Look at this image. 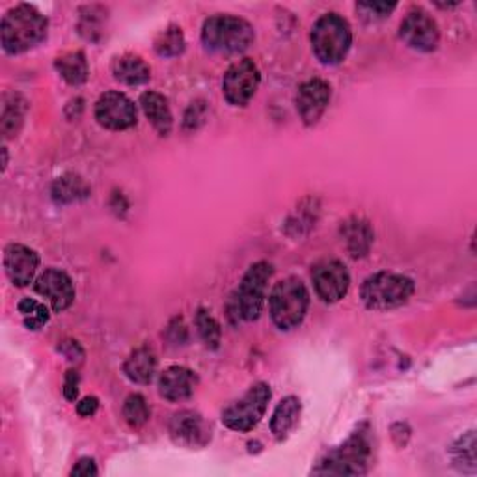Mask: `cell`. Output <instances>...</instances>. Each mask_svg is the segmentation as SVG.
I'll return each instance as SVG.
<instances>
[{
    "instance_id": "7",
    "label": "cell",
    "mask_w": 477,
    "mask_h": 477,
    "mask_svg": "<svg viewBox=\"0 0 477 477\" xmlns=\"http://www.w3.org/2000/svg\"><path fill=\"white\" fill-rule=\"evenodd\" d=\"M272 278V265L267 262L253 263L243 276L235 291V313L243 321H256L265 304L269 280Z\"/></svg>"
},
{
    "instance_id": "35",
    "label": "cell",
    "mask_w": 477,
    "mask_h": 477,
    "mask_svg": "<svg viewBox=\"0 0 477 477\" xmlns=\"http://www.w3.org/2000/svg\"><path fill=\"white\" fill-rule=\"evenodd\" d=\"M58 348L68 357V360H79L82 357V348L79 347L77 341H66V343H62Z\"/></svg>"
},
{
    "instance_id": "33",
    "label": "cell",
    "mask_w": 477,
    "mask_h": 477,
    "mask_svg": "<svg viewBox=\"0 0 477 477\" xmlns=\"http://www.w3.org/2000/svg\"><path fill=\"white\" fill-rule=\"evenodd\" d=\"M72 475L75 477H90V475H98V466H95V461L93 459H88V457H84V459H81L75 466H73V470H72Z\"/></svg>"
},
{
    "instance_id": "2",
    "label": "cell",
    "mask_w": 477,
    "mask_h": 477,
    "mask_svg": "<svg viewBox=\"0 0 477 477\" xmlns=\"http://www.w3.org/2000/svg\"><path fill=\"white\" fill-rule=\"evenodd\" d=\"M310 40L317 60H321L327 66H336L351 51L353 30L339 14H325L315 21Z\"/></svg>"
},
{
    "instance_id": "5",
    "label": "cell",
    "mask_w": 477,
    "mask_h": 477,
    "mask_svg": "<svg viewBox=\"0 0 477 477\" xmlns=\"http://www.w3.org/2000/svg\"><path fill=\"white\" fill-rule=\"evenodd\" d=\"M415 281L397 272H375L367 276L360 288V299L369 310L386 311L403 306L415 295Z\"/></svg>"
},
{
    "instance_id": "29",
    "label": "cell",
    "mask_w": 477,
    "mask_h": 477,
    "mask_svg": "<svg viewBox=\"0 0 477 477\" xmlns=\"http://www.w3.org/2000/svg\"><path fill=\"white\" fill-rule=\"evenodd\" d=\"M453 461L466 473L475 472V434L470 431L453 446Z\"/></svg>"
},
{
    "instance_id": "4",
    "label": "cell",
    "mask_w": 477,
    "mask_h": 477,
    "mask_svg": "<svg viewBox=\"0 0 477 477\" xmlns=\"http://www.w3.org/2000/svg\"><path fill=\"white\" fill-rule=\"evenodd\" d=\"M310 293L299 278H285L278 281L269 297L272 323L280 330L297 329L308 313Z\"/></svg>"
},
{
    "instance_id": "18",
    "label": "cell",
    "mask_w": 477,
    "mask_h": 477,
    "mask_svg": "<svg viewBox=\"0 0 477 477\" xmlns=\"http://www.w3.org/2000/svg\"><path fill=\"white\" fill-rule=\"evenodd\" d=\"M341 237H343L347 252L351 253L353 258H364V256H367L371 246H373L375 232H373V228L367 220L351 218V220L343 222Z\"/></svg>"
},
{
    "instance_id": "27",
    "label": "cell",
    "mask_w": 477,
    "mask_h": 477,
    "mask_svg": "<svg viewBox=\"0 0 477 477\" xmlns=\"http://www.w3.org/2000/svg\"><path fill=\"white\" fill-rule=\"evenodd\" d=\"M155 51L158 56H165V58H174L179 56L185 51V36H183V30L176 24L168 26L167 30H163L161 34L157 36L155 40Z\"/></svg>"
},
{
    "instance_id": "21",
    "label": "cell",
    "mask_w": 477,
    "mask_h": 477,
    "mask_svg": "<svg viewBox=\"0 0 477 477\" xmlns=\"http://www.w3.org/2000/svg\"><path fill=\"white\" fill-rule=\"evenodd\" d=\"M301 399L295 396L285 397L278 403L272 420H271V433L276 440L288 438V434L295 429L299 418H301Z\"/></svg>"
},
{
    "instance_id": "23",
    "label": "cell",
    "mask_w": 477,
    "mask_h": 477,
    "mask_svg": "<svg viewBox=\"0 0 477 477\" xmlns=\"http://www.w3.org/2000/svg\"><path fill=\"white\" fill-rule=\"evenodd\" d=\"M54 68L60 73V77L72 86H81L88 81V62L84 52L72 51L56 58Z\"/></svg>"
},
{
    "instance_id": "3",
    "label": "cell",
    "mask_w": 477,
    "mask_h": 477,
    "mask_svg": "<svg viewBox=\"0 0 477 477\" xmlns=\"http://www.w3.org/2000/svg\"><path fill=\"white\" fill-rule=\"evenodd\" d=\"M253 42L252 24L235 15H213L204 23L202 43L207 51L218 54H237Z\"/></svg>"
},
{
    "instance_id": "10",
    "label": "cell",
    "mask_w": 477,
    "mask_h": 477,
    "mask_svg": "<svg viewBox=\"0 0 477 477\" xmlns=\"http://www.w3.org/2000/svg\"><path fill=\"white\" fill-rule=\"evenodd\" d=\"M137 118V105L121 91H105L95 103V119L109 131L131 129Z\"/></svg>"
},
{
    "instance_id": "26",
    "label": "cell",
    "mask_w": 477,
    "mask_h": 477,
    "mask_svg": "<svg viewBox=\"0 0 477 477\" xmlns=\"http://www.w3.org/2000/svg\"><path fill=\"white\" fill-rule=\"evenodd\" d=\"M17 310L19 313L23 315V321H24V327L28 330H40L43 325L49 323L51 320V313L47 310L45 304L34 301V299H28L24 297L19 304H17Z\"/></svg>"
},
{
    "instance_id": "6",
    "label": "cell",
    "mask_w": 477,
    "mask_h": 477,
    "mask_svg": "<svg viewBox=\"0 0 477 477\" xmlns=\"http://www.w3.org/2000/svg\"><path fill=\"white\" fill-rule=\"evenodd\" d=\"M371 455V444L366 433H355L347 438L339 448L332 450L323 461H320L313 473L323 475H362L367 470Z\"/></svg>"
},
{
    "instance_id": "22",
    "label": "cell",
    "mask_w": 477,
    "mask_h": 477,
    "mask_svg": "<svg viewBox=\"0 0 477 477\" xmlns=\"http://www.w3.org/2000/svg\"><path fill=\"white\" fill-rule=\"evenodd\" d=\"M157 369V357L149 347H140L123 364L125 377L137 385H148Z\"/></svg>"
},
{
    "instance_id": "28",
    "label": "cell",
    "mask_w": 477,
    "mask_h": 477,
    "mask_svg": "<svg viewBox=\"0 0 477 477\" xmlns=\"http://www.w3.org/2000/svg\"><path fill=\"white\" fill-rule=\"evenodd\" d=\"M151 416V410L148 406V401L140 394H133L125 399L123 405V418L133 429H138L148 424Z\"/></svg>"
},
{
    "instance_id": "31",
    "label": "cell",
    "mask_w": 477,
    "mask_h": 477,
    "mask_svg": "<svg viewBox=\"0 0 477 477\" xmlns=\"http://www.w3.org/2000/svg\"><path fill=\"white\" fill-rule=\"evenodd\" d=\"M358 8L366 10L367 14H373V17L377 19H383V17H388L397 8V5L396 3H360Z\"/></svg>"
},
{
    "instance_id": "32",
    "label": "cell",
    "mask_w": 477,
    "mask_h": 477,
    "mask_svg": "<svg viewBox=\"0 0 477 477\" xmlns=\"http://www.w3.org/2000/svg\"><path fill=\"white\" fill-rule=\"evenodd\" d=\"M63 396L68 401H75L79 396V373L68 371L66 378H63Z\"/></svg>"
},
{
    "instance_id": "8",
    "label": "cell",
    "mask_w": 477,
    "mask_h": 477,
    "mask_svg": "<svg viewBox=\"0 0 477 477\" xmlns=\"http://www.w3.org/2000/svg\"><path fill=\"white\" fill-rule=\"evenodd\" d=\"M271 396V386L267 383L253 385L239 401L222 412V422L232 431H252L265 416Z\"/></svg>"
},
{
    "instance_id": "16",
    "label": "cell",
    "mask_w": 477,
    "mask_h": 477,
    "mask_svg": "<svg viewBox=\"0 0 477 477\" xmlns=\"http://www.w3.org/2000/svg\"><path fill=\"white\" fill-rule=\"evenodd\" d=\"M170 436L186 448H202L211 438V429L195 410H181L170 422Z\"/></svg>"
},
{
    "instance_id": "12",
    "label": "cell",
    "mask_w": 477,
    "mask_h": 477,
    "mask_svg": "<svg viewBox=\"0 0 477 477\" xmlns=\"http://www.w3.org/2000/svg\"><path fill=\"white\" fill-rule=\"evenodd\" d=\"M399 36L410 49L433 52L440 42V30L427 12L412 10L399 26Z\"/></svg>"
},
{
    "instance_id": "20",
    "label": "cell",
    "mask_w": 477,
    "mask_h": 477,
    "mask_svg": "<svg viewBox=\"0 0 477 477\" xmlns=\"http://www.w3.org/2000/svg\"><path fill=\"white\" fill-rule=\"evenodd\" d=\"M112 73L116 81L127 86H140L151 79V68L137 54H123L114 58Z\"/></svg>"
},
{
    "instance_id": "17",
    "label": "cell",
    "mask_w": 477,
    "mask_h": 477,
    "mask_svg": "<svg viewBox=\"0 0 477 477\" xmlns=\"http://www.w3.org/2000/svg\"><path fill=\"white\" fill-rule=\"evenodd\" d=\"M198 386V377L193 369L183 367V366H172L163 371L161 378H158V392L172 403L185 401L195 394Z\"/></svg>"
},
{
    "instance_id": "24",
    "label": "cell",
    "mask_w": 477,
    "mask_h": 477,
    "mask_svg": "<svg viewBox=\"0 0 477 477\" xmlns=\"http://www.w3.org/2000/svg\"><path fill=\"white\" fill-rule=\"evenodd\" d=\"M24 112H26V103L21 95L17 93L5 95L3 116H0V129H3L5 138L17 137L24 121Z\"/></svg>"
},
{
    "instance_id": "19",
    "label": "cell",
    "mask_w": 477,
    "mask_h": 477,
    "mask_svg": "<svg viewBox=\"0 0 477 477\" xmlns=\"http://www.w3.org/2000/svg\"><path fill=\"white\" fill-rule=\"evenodd\" d=\"M140 107L149 123L153 125V129L161 137H168L172 131L174 118L165 95L158 91H144L140 95Z\"/></svg>"
},
{
    "instance_id": "25",
    "label": "cell",
    "mask_w": 477,
    "mask_h": 477,
    "mask_svg": "<svg viewBox=\"0 0 477 477\" xmlns=\"http://www.w3.org/2000/svg\"><path fill=\"white\" fill-rule=\"evenodd\" d=\"M52 196L60 204H70V202H75L79 198L88 196V186L84 185V181L81 177L70 174V176L58 177L54 181Z\"/></svg>"
},
{
    "instance_id": "13",
    "label": "cell",
    "mask_w": 477,
    "mask_h": 477,
    "mask_svg": "<svg viewBox=\"0 0 477 477\" xmlns=\"http://www.w3.org/2000/svg\"><path fill=\"white\" fill-rule=\"evenodd\" d=\"M34 290L49 301L54 313L66 311L75 301V285L60 269H45L34 281Z\"/></svg>"
},
{
    "instance_id": "14",
    "label": "cell",
    "mask_w": 477,
    "mask_h": 477,
    "mask_svg": "<svg viewBox=\"0 0 477 477\" xmlns=\"http://www.w3.org/2000/svg\"><path fill=\"white\" fill-rule=\"evenodd\" d=\"M330 84L323 79H310L297 91V112L306 125L321 119L330 103Z\"/></svg>"
},
{
    "instance_id": "11",
    "label": "cell",
    "mask_w": 477,
    "mask_h": 477,
    "mask_svg": "<svg viewBox=\"0 0 477 477\" xmlns=\"http://www.w3.org/2000/svg\"><path fill=\"white\" fill-rule=\"evenodd\" d=\"M315 293L321 301L332 304L341 301L351 288V274L339 260H325L311 271Z\"/></svg>"
},
{
    "instance_id": "9",
    "label": "cell",
    "mask_w": 477,
    "mask_h": 477,
    "mask_svg": "<svg viewBox=\"0 0 477 477\" xmlns=\"http://www.w3.org/2000/svg\"><path fill=\"white\" fill-rule=\"evenodd\" d=\"M262 82V72L258 68V63L243 58L228 68L222 79V91H224V98L230 105L234 107H244L250 103V100L256 95L258 88Z\"/></svg>"
},
{
    "instance_id": "30",
    "label": "cell",
    "mask_w": 477,
    "mask_h": 477,
    "mask_svg": "<svg viewBox=\"0 0 477 477\" xmlns=\"http://www.w3.org/2000/svg\"><path fill=\"white\" fill-rule=\"evenodd\" d=\"M196 329H198L204 343L209 348H218L220 338H222V330H220L218 321L215 320L213 315H209V311L198 310V315H196Z\"/></svg>"
},
{
    "instance_id": "15",
    "label": "cell",
    "mask_w": 477,
    "mask_h": 477,
    "mask_svg": "<svg viewBox=\"0 0 477 477\" xmlns=\"http://www.w3.org/2000/svg\"><path fill=\"white\" fill-rule=\"evenodd\" d=\"M38 269L40 256L36 250L15 243L5 248V271L17 288H26L32 281H36Z\"/></svg>"
},
{
    "instance_id": "34",
    "label": "cell",
    "mask_w": 477,
    "mask_h": 477,
    "mask_svg": "<svg viewBox=\"0 0 477 477\" xmlns=\"http://www.w3.org/2000/svg\"><path fill=\"white\" fill-rule=\"evenodd\" d=\"M100 408V399L98 397H84L82 401L77 403V412L82 418H91L95 412Z\"/></svg>"
},
{
    "instance_id": "1",
    "label": "cell",
    "mask_w": 477,
    "mask_h": 477,
    "mask_svg": "<svg viewBox=\"0 0 477 477\" xmlns=\"http://www.w3.org/2000/svg\"><path fill=\"white\" fill-rule=\"evenodd\" d=\"M47 17L30 5L8 10L0 24V40L8 54H21L40 45L47 36Z\"/></svg>"
}]
</instances>
